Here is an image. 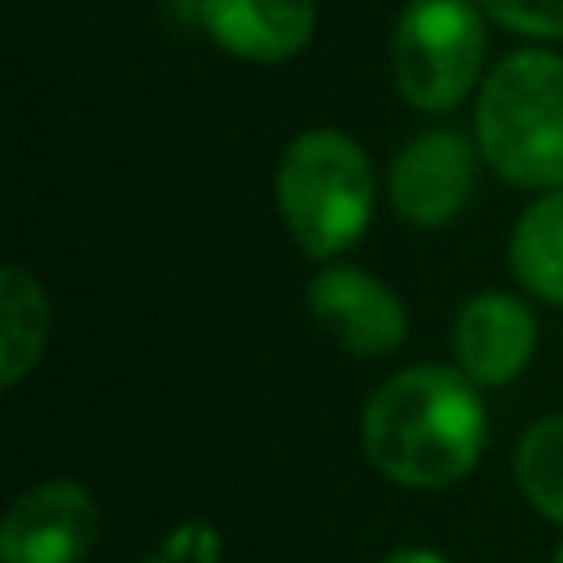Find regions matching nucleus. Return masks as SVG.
Instances as JSON below:
<instances>
[{"mask_svg": "<svg viewBox=\"0 0 563 563\" xmlns=\"http://www.w3.org/2000/svg\"><path fill=\"white\" fill-rule=\"evenodd\" d=\"M383 563H449V559L435 550H422V545H405V550H391Z\"/></svg>", "mask_w": 563, "mask_h": 563, "instance_id": "nucleus-14", "label": "nucleus"}, {"mask_svg": "<svg viewBox=\"0 0 563 563\" xmlns=\"http://www.w3.org/2000/svg\"><path fill=\"white\" fill-rule=\"evenodd\" d=\"M207 35L246 62H286L295 57L317 26L312 0H198Z\"/></svg>", "mask_w": 563, "mask_h": 563, "instance_id": "nucleus-9", "label": "nucleus"}, {"mask_svg": "<svg viewBox=\"0 0 563 563\" xmlns=\"http://www.w3.org/2000/svg\"><path fill=\"white\" fill-rule=\"evenodd\" d=\"M475 150L457 128L418 132L391 163L387 198L391 211L413 229H440L462 216L475 189Z\"/></svg>", "mask_w": 563, "mask_h": 563, "instance_id": "nucleus-5", "label": "nucleus"}, {"mask_svg": "<svg viewBox=\"0 0 563 563\" xmlns=\"http://www.w3.org/2000/svg\"><path fill=\"white\" fill-rule=\"evenodd\" d=\"M510 273L545 303H563V189L541 194L510 233Z\"/></svg>", "mask_w": 563, "mask_h": 563, "instance_id": "nucleus-11", "label": "nucleus"}, {"mask_svg": "<svg viewBox=\"0 0 563 563\" xmlns=\"http://www.w3.org/2000/svg\"><path fill=\"white\" fill-rule=\"evenodd\" d=\"M479 9L506 31L537 35V40H563V0H479Z\"/></svg>", "mask_w": 563, "mask_h": 563, "instance_id": "nucleus-13", "label": "nucleus"}, {"mask_svg": "<svg viewBox=\"0 0 563 563\" xmlns=\"http://www.w3.org/2000/svg\"><path fill=\"white\" fill-rule=\"evenodd\" d=\"M515 484L532 501V510L563 528V413H545L519 435Z\"/></svg>", "mask_w": 563, "mask_h": 563, "instance_id": "nucleus-12", "label": "nucleus"}, {"mask_svg": "<svg viewBox=\"0 0 563 563\" xmlns=\"http://www.w3.org/2000/svg\"><path fill=\"white\" fill-rule=\"evenodd\" d=\"M550 563H563V541L554 545V554H550Z\"/></svg>", "mask_w": 563, "mask_h": 563, "instance_id": "nucleus-15", "label": "nucleus"}, {"mask_svg": "<svg viewBox=\"0 0 563 563\" xmlns=\"http://www.w3.org/2000/svg\"><path fill=\"white\" fill-rule=\"evenodd\" d=\"M479 158L519 189H563V57L506 53L475 101Z\"/></svg>", "mask_w": 563, "mask_h": 563, "instance_id": "nucleus-2", "label": "nucleus"}, {"mask_svg": "<svg viewBox=\"0 0 563 563\" xmlns=\"http://www.w3.org/2000/svg\"><path fill=\"white\" fill-rule=\"evenodd\" d=\"M537 347V317L519 295L484 290L453 317V356L475 387H506Z\"/></svg>", "mask_w": 563, "mask_h": 563, "instance_id": "nucleus-8", "label": "nucleus"}, {"mask_svg": "<svg viewBox=\"0 0 563 563\" xmlns=\"http://www.w3.org/2000/svg\"><path fill=\"white\" fill-rule=\"evenodd\" d=\"M479 387L453 365H409L374 387L361 444L378 475L400 488H449L484 453Z\"/></svg>", "mask_w": 563, "mask_h": 563, "instance_id": "nucleus-1", "label": "nucleus"}, {"mask_svg": "<svg viewBox=\"0 0 563 563\" xmlns=\"http://www.w3.org/2000/svg\"><path fill=\"white\" fill-rule=\"evenodd\" d=\"M48 295L22 264H4L0 273V383L18 387L48 343Z\"/></svg>", "mask_w": 563, "mask_h": 563, "instance_id": "nucleus-10", "label": "nucleus"}, {"mask_svg": "<svg viewBox=\"0 0 563 563\" xmlns=\"http://www.w3.org/2000/svg\"><path fill=\"white\" fill-rule=\"evenodd\" d=\"M303 303L312 312V321L352 356H391L405 334H409V317L405 303L396 299V290L374 277L369 268L356 264H330L321 268L308 290Z\"/></svg>", "mask_w": 563, "mask_h": 563, "instance_id": "nucleus-6", "label": "nucleus"}, {"mask_svg": "<svg viewBox=\"0 0 563 563\" xmlns=\"http://www.w3.org/2000/svg\"><path fill=\"white\" fill-rule=\"evenodd\" d=\"M484 66V9L471 0H409L391 35V75L413 110L462 106Z\"/></svg>", "mask_w": 563, "mask_h": 563, "instance_id": "nucleus-4", "label": "nucleus"}, {"mask_svg": "<svg viewBox=\"0 0 563 563\" xmlns=\"http://www.w3.org/2000/svg\"><path fill=\"white\" fill-rule=\"evenodd\" d=\"M374 202V163L352 136L312 128L286 145L277 163V211L303 255L334 260L356 246L369 229Z\"/></svg>", "mask_w": 563, "mask_h": 563, "instance_id": "nucleus-3", "label": "nucleus"}, {"mask_svg": "<svg viewBox=\"0 0 563 563\" xmlns=\"http://www.w3.org/2000/svg\"><path fill=\"white\" fill-rule=\"evenodd\" d=\"M101 510L75 479H44L13 497L0 523V563H84L97 545Z\"/></svg>", "mask_w": 563, "mask_h": 563, "instance_id": "nucleus-7", "label": "nucleus"}]
</instances>
